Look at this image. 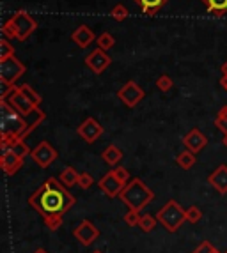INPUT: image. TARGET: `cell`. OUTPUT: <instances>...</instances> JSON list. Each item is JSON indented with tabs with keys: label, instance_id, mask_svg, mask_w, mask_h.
I'll return each mask as SVG.
<instances>
[{
	"label": "cell",
	"instance_id": "34",
	"mask_svg": "<svg viewBox=\"0 0 227 253\" xmlns=\"http://www.w3.org/2000/svg\"><path fill=\"white\" fill-rule=\"evenodd\" d=\"M201 218H202V211L197 206H190L188 209H186V221L197 223V221H201Z\"/></svg>",
	"mask_w": 227,
	"mask_h": 253
},
{
	"label": "cell",
	"instance_id": "44",
	"mask_svg": "<svg viewBox=\"0 0 227 253\" xmlns=\"http://www.w3.org/2000/svg\"><path fill=\"white\" fill-rule=\"evenodd\" d=\"M226 253H227V252H226Z\"/></svg>",
	"mask_w": 227,
	"mask_h": 253
},
{
	"label": "cell",
	"instance_id": "23",
	"mask_svg": "<svg viewBox=\"0 0 227 253\" xmlns=\"http://www.w3.org/2000/svg\"><path fill=\"white\" fill-rule=\"evenodd\" d=\"M176 163L179 165L183 170H190L195 165V154L186 149V151H183V152H179V154H177Z\"/></svg>",
	"mask_w": 227,
	"mask_h": 253
},
{
	"label": "cell",
	"instance_id": "13",
	"mask_svg": "<svg viewBox=\"0 0 227 253\" xmlns=\"http://www.w3.org/2000/svg\"><path fill=\"white\" fill-rule=\"evenodd\" d=\"M183 145H185L188 151L194 152V154H197V152H201L202 149L208 145V138L201 129L194 127L188 135H185V138H183Z\"/></svg>",
	"mask_w": 227,
	"mask_h": 253
},
{
	"label": "cell",
	"instance_id": "2",
	"mask_svg": "<svg viewBox=\"0 0 227 253\" xmlns=\"http://www.w3.org/2000/svg\"><path fill=\"white\" fill-rule=\"evenodd\" d=\"M119 199L126 204L128 209H135V211H142L144 207L149 206L155 199V193H153L147 184L142 181V179L135 177L131 179L128 184H124L122 188Z\"/></svg>",
	"mask_w": 227,
	"mask_h": 253
},
{
	"label": "cell",
	"instance_id": "9",
	"mask_svg": "<svg viewBox=\"0 0 227 253\" xmlns=\"http://www.w3.org/2000/svg\"><path fill=\"white\" fill-rule=\"evenodd\" d=\"M110 62H112L110 55L107 53L105 50H101V48H96V50H93L85 57V66H87L94 75H101V73L110 66Z\"/></svg>",
	"mask_w": 227,
	"mask_h": 253
},
{
	"label": "cell",
	"instance_id": "31",
	"mask_svg": "<svg viewBox=\"0 0 227 253\" xmlns=\"http://www.w3.org/2000/svg\"><path fill=\"white\" fill-rule=\"evenodd\" d=\"M110 16H112L115 21H124L128 18V9H126V5H124V4L114 5V9L110 11Z\"/></svg>",
	"mask_w": 227,
	"mask_h": 253
},
{
	"label": "cell",
	"instance_id": "6",
	"mask_svg": "<svg viewBox=\"0 0 227 253\" xmlns=\"http://www.w3.org/2000/svg\"><path fill=\"white\" fill-rule=\"evenodd\" d=\"M144 96H146V92H144V90L140 89V85L133 80L126 82V84L117 90V97L128 106V108H133V106L139 105L144 99Z\"/></svg>",
	"mask_w": 227,
	"mask_h": 253
},
{
	"label": "cell",
	"instance_id": "26",
	"mask_svg": "<svg viewBox=\"0 0 227 253\" xmlns=\"http://www.w3.org/2000/svg\"><path fill=\"white\" fill-rule=\"evenodd\" d=\"M156 219L158 218H155V216H151V214H144L139 221V228L142 232H151L153 228L156 227Z\"/></svg>",
	"mask_w": 227,
	"mask_h": 253
},
{
	"label": "cell",
	"instance_id": "4",
	"mask_svg": "<svg viewBox=\"0 0 227 253\" xmlns=\"http://www.w3.org/2000/svg\"><path fill=\"white\" fill-rule=\"evenodd\" d=\"M156 218L162 225L165 227V230L169 232H177L179 227L186 221V211L176 200H169L160 211L156 212Z\"/></svg>",
	"mask_w": 227,
	"mask_h": 253
},
{
	"label": "cell",
	"instance_id": "20",
	"mask_svg": "<svg viewBox=\"0 0 227 253\" xmlns=\"http://www.w3.org/2000/svg\"><path fill=\"white\" fill-rule=\"evenodd\" d=\"M25 117V123H27V129H29V135L32 133L36 127L39 126V124L47 119V115H45V112L43 110H39V106H36V108L30 112V114H27V115H23Z\"/></svg>",
	"mask_w": 227,
	"mask_h": 253
},
{
	"label": "cell",
	"instance_id": "25",
	"mask_svg": "<svg viewBox=\"0 0 227 253\" xmlns=\"http://www.w3.org/2000/svg\"><path fill=\"white\" fill-rule=\"evenodd\" d=\"M96 42H98V48L109 51L110 48H114V44H115V39H114V36L110 34V32H103V34H100V38L96 39Z\"/></svg>",
	"mask_w": 227,
	"mask_h": 253
},
{
	"label": "cell",
	"instance_id": "43",
	"mask_svg": "<svg viewBox=\"0 0 227 253\" xmlns=\"http://www.w3.org/2000/svg\"><path fill=\"white\" fill-rule=\"evenodd\" d=\"M94 253H101V252H100V250H98V252H94Z\"/></svg>",
	"mask_w": 227,
	"mask_h": 253
},
{
	"label": "cell",
	"instance_id": "41",
	"mask_svg": "<svg viewBox=\"0 0 227 253\" xmlns=\"http://www.w3.org/2000/svg\"><path fill=\"white\" fill-rule=\"evenodd\" d=\"M34 253H48V252H47V250L39 248V250H36V252H34Z\"/></svg>",
	"mask_w": 227,
	"mask_h": 253
},
{
	"label": "cell",
	"instance_id": "27",
	"mask_svg": "<svg viewBox=\"0 0 227 253\" xmlns=\"http://www.w3.org/2000/svg\"><path fill=\"white\" fill-rule=\"evenodd\" d=\"M9 57H14V46L9 42V39H2L0 41V60L9 59Z\"/></svg>",
	"mask_w": 227,
	"mask_h": 253
},
{
	"label": "cell",
	"instance_id": "5",
	"mask_svg": "<svg viewBox=\"0 0 227 253\" xmlns=\"http://www.w3.org/2000/svg\"><path fill=\"white\" fill-rule=\"evenodd\" d=\"M9 21L13 23L14 30H16L18 41H25V39H29L30 36L34 34V30L38 29L36 20H34L27 11H23V9H20V11H16L14 14H11V16H9Z\"/></svg>",
	"mask_w": 227,
	"mask_h": 253
},
{
	"label": "cell",
	"instance_id": "21",
	"mask_svg": "<svg viewBox=\"0 0 227 253\" xmlns=\"http://www.w3.org/2000/svg\"><path fill=\"white\" fill-rule=\"evenodd\" d=\"M101 156H103V160H105L109 165L117 167V165L122 161V151L119 147H115V145H109L105 151L101 152Z\"/></svg>",
	"mask_w": 227,
	"mask_h": 253
},
{
	"label": "cell",
	"instance_id": "18",
	"mask_svg": "<svg viewBox=\"0 0 227 253\" xmlns=\"http://www.w3.org/2000/svg\"><path fill=\"white\" fill-rule=\"evenodd\" d=\"M133 2L142 9V14H146V16H155V14L167 4L169 0H133Z\"/></svg>",
	"mask_w": 227,
	"mask_h": 253
},
{
	"label": "cell",
	"instance_id": "17",
	"mask_svg": "<svg viewBox=\"0 0 227 253\" xmlns=\"http://www.w3.org/2000/svg\"><path fill=\"white\" fill-rule=\"evenodd\" d=\"M7 101L11 103V105H13L14 108H16L21 115H27V114H30V112H32V110L36 108V106H34L32 103H30L29 99H27V97L20 92V89H18V90H14V92L7 97Z\"/></svg>",
	"mask_w": 227,
	"mask_h": 253
},
{
	"label": "cell",
	"instance_id": "40",
	"mask_svg": "<svg viewBox=\"0 0 227 253\" xmlns=\"http://www.w3.org/2000/svg\"><path fill=\"white\" fill-rule=\"evenodd\" d=\"M222 73H224V76H227V62H224V66H222Z\"/></svg>",
	"mask_w": 227,
	"mask_h": 253
},
{
	"label": "cell",
	"instance_id": "28",
	"mask_svg": "<svg viewBox=\"0 0 227 253\" xmlns=\"http://www.w3.org/2000/svg\"><path fill=\"white\" fill-rule=\"evenodd\" d=\"M20 85H14L11 82H5V80H0V99H7L14 90H18Z\"/></svg>",
	"mask_w": 227,
	"mask_h": 253
},
{
	"label": "cell",
	"instance_id": "35",
	"mask_svg": "<svg viewBox=\"0 0 227 253\" xmlns=\"http://www.w3.org/2000/svg\"><path fill=\"white\" fill-rule=\"evenodd\" d=\"M112 172L122 184H128V182H130V172H128V169H124V167H115Z\"/></svg>",
	"mask_w": 227,
	"mask_h": 253
},
{
	"label": "cell",
	"instance_id": "33",
	"mask_svg": "<svg viewBox=\"0 0 227 253\" xmlns=\"http://www.w3.org/2000/svg\"><path fill=\"white\" fill-rule=\"evenodd\" d=\"M45 225H47L50 230H57V228L62 225V214H50L47 218H43Z\"/></svg>",
	"mask_w": 227,
	"mask_h": 253
},
{
	"label": "cell",
	"instance_id": "3",
	"mask_svg": "<svg viewBox=\"0 0 227 253\" xmlns=\"http://www.w3.org/2000/svg\"><path fill=\"white\" fill-rule=\"evenodd\" d=\"M0 127L2 135H13L20 138H25L29 135L25 117L7 99H0Z\"/></svg>",
	"mask_w": 227,
	"mask_h": 253
},
{
	"label": "cell",
	"instance_id": "16",
	"mask_svg": "<svg viewBox=\"0 0 227 253\" xmlns=\"http://www.w3.org/2000/svg\"><path fill=\"white\" fill-rule=\"evenodd\" d=\"M71 39H73V42H76V46H78V48H87L89 44L96 39V36H94V32H93V29H91V27L80 25L71 34Z\"/></svg>",
	"mask_w": 227,
	"mask_h": 253
},
{
	"label": "cell",
	"instance_id": "36",
	"mask_svg": "<svg viewBox=\"0 0 227 253\" xmlns=\"http://www.w3.org/2000/svg\"><path fill=\"white\" fill-rule=\"evenodd\" d=\"M93 184H94V179L91 173H87V172L80 173V177H78V186H80L82 190H89Z\"/></svg>",
	"mask_w": 227,
	"mask_h": 253
},
{
	"label": "cell",
	"instance_id": "11",
	"mask_svg": "<svg viewBox=\"0 0 227 253\" xmlns=\"http://www.w3.org/2000/svg\"><path fill=\"white\" fill-rule=\"evenodd\" d=\"M75 237L78 241H80V245L84 246H91L94 243V241L98 239V236H100V230H98L96 227H94L93 221H89V219H84L78 227L75 228Z\"/></svg>",
	"mask_w": 227,
	"mask_h": 253
},
{
	"label": "cell",
	"instance_id": "24",
	"mask_svg": "<svg viewBox=\"0 0 227 253\" xmlns=\"http://www.w3.org/2000/svg\"><path fill=\"white\" fill-rule=\"evenodd\" d=\"M18 89H20V92L23 94V96H25L34 106H39V105H41V96H39V94L36 92V90H34L32 87H30V85H27V84L25 85H20Z\"/></svg>",
	"mask_w": 227,
	"mask_h": 253
},
{
	"label": "cell",
	"instance_id": "1",
	"mask_svg": "<svg viewBox=\"0 0 227 253\" xmlns=\"http://www.w3.org/2000/svg\"><path fill=\"white\" fill-rule=\"evenodd\" d=\"M76 199L69 191L66 190V186L55 177H48L41 188L34 191L30 195L29 204L34 207L43 218H47L50 214H62L69 211L75 206Z\"/></svg>",
	"mask_w": 227,
	"mask_h": 253
},
{
	"label": "cell",
	"instance_id": "37",
	"mask_svg": "<svg viewBox=\"0 0 227 253\" xmlns=\"http://www.w3.org/2000/svg\"><path fill=\"white\" fill-rule=\"evenodd\" d=\"M2 34L5 39H16V30H14L13 23L9 21V18L4 21V27H2Z\"/></svg>",
	"mask_w": 227,
	"mask_h": 253
},
{
	"label": "cell",
	"instance_id": "19",
	"mask_svg": "<svg viewBox=\"0 0 227 253\" xmlns=\"http://www.w3.org/2000/svg\"><path fill=\"white\" fill-rule=\"evenodd\" d=\"M202 4L206 5L208 13L215 18H222L227 14V0H202Z\"/></svg>",
	"mask_w": 227,
	"mask_h": 253
},
{
	"label": "cell",
	"instance_id": "38",
	"mask_svg": "<svg viewBox=\"0 0 227 253\" xmlns=\"http://www.w3.org/2000/svg\"><path fill=\"white\" fill-rule=\"evenodd\" d=\"M192 253H220V252L215 248L213 245H210L208 241H204V243H201V245H199Z\"/></svg>",
	"mask_w": 227,
	"mask_h": 253
},
{
	"label": "cell",
	"instance_id": "12",
	"mask_svg": "<svg viewBox=\"0 0 227 253\" xmlns=\"http://www.w3.org/2000/svg\"><path fill=\"white\" fill-rule=\"evenodd\" d=\"M98 186H100V190L103 191V193L109 195L110 199L119 197L122 188H124V184L114 175V172H109L107 175H103V177L100 179V182H98Z\"/></svg>",
	"mask_w": 227,
	"mask_h": 253
},
{
	"label": "cell",
	"instance_id": "29",
	"mask_svg": "<svg viewBox=\"0 0 227 253\" xmlns=\"http://www.w3.org/2000/svg\"><path fill=\"white\" fill-rule=\"evenodd\" d=\"M156 87H158L162 92H169V90L174 87V82L169 75H160L156 78Z\"/></svg>",
	"mask_w": 227,
	"mask_h": 253
},
{
	"label": "cell",
	"instance_id": "39",
	"mask_svg": "<svg viewBox=\"0 0 227 253\" xmlns=\"http://www.w3.org/2000/svg\"><path fill=\"white\" fill-rule=\"evenodd\" d=\"M220 85L227 90V76H222V78H220Z\"/></svg>",
	"mask_w": 227,
	"mask_h": 253
},
{
	"label": "cell",
	"instance_id": "14",
	"mask_svg": "<svg viewBox=\"0 0 227 253\" xmlns=\"http://www.w3.org/2000/svg\"><path fill=\"white\" fill-rule=\"evenodd\" d=\"M0 165H2V170H4L5 175H14V173L23 167V158L16 156V154L11 151L2 152V156H0Z\"/></svg>",
	"mask_w": 227,
	"mask_h": 253
},
{
	"label": "cell",
	"instance_id": "7",
	"mask_svg": "<svg viewBox=\"0 0 227 253\" xmlns=\"http://www.w3.org/2000/svg\"><path fill=\"white\" fill-rule=\"evenodd\" d=\"M23 73H25V66L16 57H9V59L0 60V80L14 84L20 76H23Z\"/></svg>",
	"mask_w": 227,
	"mask_h": 253
},
{
	"label": "cell",
	"instance_id": "42",
	"mask_svg": "<svg viewBox=\"0 0 227 253\" xmlns=\"http://www.w3.org/2000/svg\"><path fill=\"white\" fill-rule=\"evenodd\" d=\"M224 145L227 147V135H224Z\"/></svg>",
	"mask_w": 227,
	"mask_h": 253
},
{
	"label": "cell",
	"instance_id": "22",
	"mask_svg": "<svg viewBox=\"0 0 227 253\" xmlns=\"http://www.w3.org/2000/svg\"><path fill=\"white\" fill-rule=\"evenodd\" d=\"M78 177H80V173L76 172L73 167H66V169L60 172L59 181L62 182L66 188H71V186H78Z\"/></svg>",
	"mask_w": 227,
	"mask_h": 253
},
{
	"label": "cell",
	"instance_id": "10",
	"mask_svg": "<svg viewBox=\"0 0 227 253\" xmlns=\"http://www.w3.org/2000/svg\"><path fill=\"white\" fill-rule=\"evenodd\" d=\"M76 133H78V136H80L82 140H85L87 144H94V142L103 135V127H101L100 123H96V119L89 117L78 126Z\"/></svg>",
	"mask_w": 227,
	"mask_h": 253
},
{
	"label": "cell",
	"instance_id": "15",
	"mask_svg": "<svg viewBox=\"0 0 227 253\" xmlns=\"http://www.w3.org/2000/svg\"><path fill=\"white\" fill-rule=\"evenodd\" d=\"M208 182L213 186L220 195L227 193V165H220L208 175Z\"/></svg>",
	"mask_w": 227,
	"mask_h": 253
},
{
	"label": "cell",
	"instance_id": "8",
	"mask_svg": "<svg viewBox=\"0 0 227 253\" xmlns=\"http://www.w3.org/2000/svg\"><path fill=\"white\" fill-rule=\"evenodd\" d=\"M57 156H59L57 151L52 147L50 142H47V140H43L41 144L36 149H32V152H30V158H32L41 169H48V167L57 160Z\"/></svg>",
	"mask_w": 227,
	"mask_h": 253
},
{
	"label": "cell",
	"instance_id": "32",
	"mask_svg": "<svg viewBox=\"0 0 227 253\" xmlns=\"http://www.w3.org/2000/svg\"><path fill=\"white\" fill-rule=\"evenodd\" d=\"M140 211H135V209H128V212L124 214V223L128 225V227H139V221L142 216L139 214Z\"/></svg>",
	"mask_w": 227,
	"mask_h": 253
},
{
	"label": "cell",
	"instance_id": "30",
	"mask_svg": "<svg viewBox=\"0 0 227 253\" xmlns=\"http://www.w3.org/2000/svg\"><path fill=\"white\" fill-rule=\"evenodd\" d=\"M215 126L219 127L224 135H227V106H224L219 112V115L215 117Z\"/></svg>",
	"mask_w": 227,
	"mask_h": 253
}]
</instances>
